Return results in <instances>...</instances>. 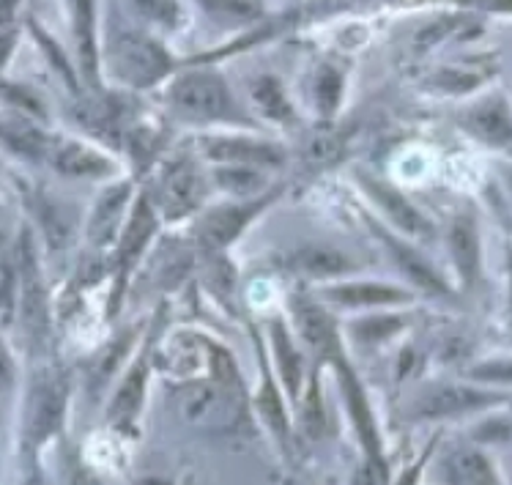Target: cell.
<instances>
[{"mask_svg":"<svg viewBox=\"0 0 512 485\" xmlns=\"http://www.w3.org/2000/svg\"><path fill=\"white\" fill-rule=\"evenodd\" d=\"M178 414L187 425L220 431L239 420V392L222 381H189L178 390Z\"/></svg>","mask_w":512,"mask_h":485,"instance_id":"6da1fadb","label":"cell"},{"mask_svg":"<svg viewBox=\"0 0 512 485\" xmlns=\"http://www.w3.org/2000/svg\"><path fill=\"white\" fill-rule=\"evenodd\" d=\"M110 64L124 83L146 88L157 83L162 74H168L170 58L151 36L124 28L110 39Z\"/></svg>","mask_w":512,"mask_h":485,"instance_id":"7a4b0ae2","label":"cell"},{"mask_svg":"<svg viewBox=\"0 0 512 485\" xmlns=\"http://www.w3.org/2000/svg\"><path fill=\"white\" fill-rule=\"evenodd\" d=\"M170 102L189 121H214L230 110L228 85L214 72H189L170 88Z\"/></svg>","mask_w":512,"mask_h":485,"instance_id":"3957f363","label":"cell"},{"mask_svg":"<svg viewBox=\"0 0 512 485\" xmlns=\"http://www.w3.org/2000/svg\"><path fill=\"white\" fill-rule=\"evenodd\" d=\"M280 195V190L274 195H261V198H252V201L244 203H228V206H217L211 209L198 225V242L203 250L209 253H217L222 247H228L236 236H239L247 225H250L263 209L266 203L274 201Z\"/></svg>","mask_w":512,"mask_h":485,"instance_id":"277c9868","label":"cell"},{"mask_svg":"<svg viewBox=\"0 0 512 485\" xmlns=\"http://www.w3.org/2000/svg\"><path fill=\"white\" fill-rule=\"evenodd\" d=\"M66 379L58 373H42L33 381L31 406H28V439L33 444L47 442L58 433L66 414Z\"/></svg>","mask_w":512,"mask_h":485,"instance_id":"5b68a950","label":"cell"},{"mask_svg":"<svg viewBox=\"0 0 512 485\" xmlns=\"http://www.w3.org/2000/svg\"><path fill=\"white\" fill-rule=\"evenodd\" d=\"M359 184L362 190L370 195V201L376 203L378 209L387 214V220L403 231L406 236H414V239H428L433 233V222L422 214V211L408 201L406 195L400 190H395L392 184L381 179H373V176H359Z\"/></svg>","mask_w":512,"mask_h":485,"instance_id":"8992f818","label":"cell"},{"mask_svg":"<svg viewBox=\"0 0 512 485\" xmlns=\"http://www.w3.org/2000/svg\"><path fill=\"white\" fill-rule=\"evenodd\" d=\"M496 398L499 395L471 390V387L439 384V387L419 395L414 414L422 417V420H444V417H455V414H466L474 412V409H482V406H491Z\"/></svg>","mask_w":512,"mask_h":485,"instance_id":"52a82bcc","label":"cell"},{"mask_svg":"<svg viewBox=\"0 0 512 485\" xmlns=\"http://www.w3.org/2000/svg\"><path fill=\"white\" fill-rule=\"evenodd\" d=\"M203 195V179L192 162H173L159 179V203L168 217H181L198 209Z\"/></svg>","mask_w":512,"mask_h":485,"instance_id":"ba28073f","label":"cell"},{"mask_svg":"<svg viewBox=\"0 0 512 485\" xmlns=\"http://www.w3.org/2000/svg\"><path fill=\"white\" fill-rule=\"evenodd\" d=\"M154 231H157V214H154V206L143 198L135 206V211L129 214V222L124 225L121 239H118V283H115L118 291L126 285V277L137 266L140 253L146 250Z\"/></svg>","mask_w":512,"mask_h":485,"instance_id":"9c48e42d","label":"cell"},{"mask_svg":"<svg viewBox=\"0 0 512 485\" xmlns=\"http://www.w3.org/2000/svg\"><path fill=\"white\" fill-rule=\"evenodd\" d=\"M203 151H206L214 162H220V165H252V168L280 165L285 157L283 148L247 138L203 140Z\"/></svg>","mask_w":512,"mask_h":485,"instance_id":"30bf717a","label":"cell"},{"mask_svg":"<svg viewBox=\"0 0 512 485\" xmlns=\"http://www.w3.org/2000/svg\"><path fill=\"white\" fill-rule=\"evenodd\" d=\"M129 195H132V187L126 181L107 187L99 195V201L91 211V220H88V242L94 247H107V244L115 242L118 228L124 225L121 220H124L126 206H129Z\"/></svg>","mask_w":512,"mask_h":485,"instance_id":"8fae6325","label":"cell"},{"mask_svg":"<svg viewBox=\"0 0 512 485\" xmlns=\"http://www.w3.org/2000/svg\"><path fill=\"white\" fill-rule=\"evenodd\" d=\"M463 127L482 143L496 148H512V116L504 99H485L466 110Z\"/></svg>","mask_w":512,"mask_h":485,"instance_id":"7c38bea8","label":"cell"},{"mask_svg":"<svg viewBox=\"0 0 512 485\" xmlns=\"http://www.w3.org/2000/svg\"><path fill=\"white\" fill-rule=\"evenodd\" d=\"M50 162L66 179H99V176L113 173V162L110 159L102 157L94 148L77 143V140H58V143H53Z\"/></svg>","mask_w":512,"mask_h":485,"instance_id":"4fadbf2b","label":"cell"},{"mask_svg":"<svg viewBox=\"0 0 512 485\" xmlns=\"http://www.w3.org/2000/svg\"><path fill=\"white\" fill-rule=\"evenodd\" d=\"M447 242H450L452 264L458 269L463 285L477 283V277H480V233H477L474 220L466 214H458L450 222Z\"/></svg>","mask_w":512,"mask_h":485,"instance_id":"5bb4252c","label":"cell"},{"mask_svg":"<svg viewBox=\"0 0 512 485\" xmlns=\"http://www.w3.org/2000/svg\"><path fill=\"white\" fill-rule=\"evenodd\" d=\"M296 275L313 277V280H329V277H340L351 269V261L345 258V253L329 247V244L307 242L302 247H296L288 258Z\"/></svg>","mask_w":512,"mask_h":485,"instance_id":"9a60e30c","label":"cell"},{"mask_svg":"<svg viewBox=\"0 0 512 485\" xmlns=\"http://www.w3.org/2000/svg\"><path fill=\"white\" fill-rule=\"evenodd\" d=\"M441 477L447 485H499L491 461L474 447L452 450L441 464Z\"/></svg>","mask_w":512,"mask_h":485,"instance_id":"2e32d148","label":"cell"},{"mask_svg":"<svg viewBox=\"0 0 512 485\" xmlns=\"http://www.w3.org/2000/svg\"><path fill=\"white\" fill-rule=\"evenodd\" d=\"M326 299L345 307H389L411 302V294L387 283H343L329 288Z\"/></svg>","mask_w":512,"mask_h":485,"instance_id":"e0dca14e","label":"cell"},{"mask_svg":"<svg viewBox=\"0 0 512 485\" xmlns=\"http://www.w3.org/2000/svg\"><path fill=\"white\" fill-rule=\"evenodd\" d=\"M384 239H387V247L389 253H392V258L398 261L400 272H403L411 283L417 285V288H425L430 294L447 296V283H444L439 272L430 266V261H425L414 247H408V244H403L400 239H392L387 233H384Z\"/></svg>","mask_w":512,"mask_h":485,"instance_id":"ac0fdd59","label":"cell"},{"mask_svg":"<svg viewBox=\"0 0 512 485\" xmlns=\"http://www.w3.org/2000/svg\"><path fill=\"white\" fill-rule=\"evenodd\" d=\"M296 324H299L302 338L313 348L324 351V354L340 351L335 321H332V316L326 313L324 307L313 305V302H296Z\"/></svg>","mask_w":512,"mask_h":485,"instance_id":"d6986e66","label":"cell"},{"mask_svg":"<svg viewBox=\"0 0 512 485\" xmlns=\"http://www.w3.org/2000/svg\"><path fill=\"white\" fill-rule=\"evenodd\" d=\"M72 6L74 39L80 50V66L88 83H96V39H94V0H69Z\"/></svg>","mask_w":512,"mask_h":485,"instance_id":"ffe728a7","label":"cell"},{"mask_svg":"<svg viewBox=\"0 0 512 485\" xmlns=\"http://www.w3.org/2000/svg\"><path fill=\"white\" fill-rule=\"evenodd\" d=\"M148 379V362H137L135 368L126 373V379L121 381V387L115 392L113 403H110V420L113 422H129L143 403V390H146Z\"/></svg>","mask_w":512,"mask_h":485,"instance_id":"44dd1931","label":"cell"},{"mask_svg":"<svg viewBox=\"0 0 512 485\" xmlns=\"http://www.w3.org/2000/svg\"><path fill=\"white\" fill-rule=\"evenodd\" d=\"M340 373H343V390L345 398H348V406H351V414H354L356 420V431L362 436V442H365V450L378 461V436H376V422L370 417V409H367L365 401V392L362 387L356 384L354 373L345 368L343 362H340Z\"/></svg>","mask_w":512,"mask_h":485,"instance_id":"7402d4cb","label":"cell"},{"mask_svg":"<svg viewBox=\"0 0 512 485\" xmlns=\"http://www.w3.org/2000/svg\"><path fill=\"white\" fill-rule=\"evenodd\" d=\"M214 181L222 190L236 195V198H244V201L261 198L263 190H266L261 168H252V165H220L214 170Z\"/></svg>","mask_w":512,"mask_h":485,"instance_id":"603a6c76","label":"cell"},{"mask_svg":"<svg viewBox=\"0 0 512 485\" xmlns=\"http://www.w3.org/2000/svg\"><path fill=\"white\" fill-rule=\"evenodd\" d=\"M252 99H255V105L261 110L263 116L272 118V121H288L293 116L291 102H288V96H285L283 85L277 83L274 77L269 74H263L258 80H252Z\"/></svg>","mask_w":512,"mask_h":485,"instance_id":"cb8c5ba5","label":"cell"},{"mask_svg":"<svg viewBox=\"0 0 512 485\" xmlns=\"http://www.w3.org/2000/svg\"><path fill=\"white\" fill-rule=\"evenodd\" d=\"M3 140L20 157L36 159L42 157L44 151L50 148V143H47V138H44L39 129L31 127L28 121H17V118H11V121L3 124Z\"/></svg>","mask_w":512,"mask_h":485,"instance_id":"d4e9b609","label":"cell"},{"mask_svg":"<svg viewBox=\"0 0 512 485\" xmlns=\"http://www.w3.org/2000/svg\"><path fill=\"white\" fill-rule=\"evenodd\" d=\"M272 340H274V354H277V362H280V373H283L285 387L291 392L299 390V381H302V359L293 348V340L288 338V332L280 321L272 324Z\"/></svg>","mask_w":512,"mask_h":485,"instance_id":"484cf974","label":"cell"},{"mask_svg":"<svg viewBox=\"0 0 512 485\" xmlns=\"http://www.w3.org/2000/svg\"><path fill=\"white\" fill-rule=\"evenodd\" d=\"M206 283H209L211 294L220 299L222 305H233V296H236V269L230 261L214 255L209 264H206Z\"/></svg>","mask_w":512,"mask_h":485,"instance_id":"4316f807","label":"cell"},{"mask_svg":"<svg viewBox=\"0 0 512 485\" xmlns=\"http://www.w3.org/2000/svg\"><path fill=\"white\" fill-rule=\"evenodd\" d=\"M39 222L47 233V242L53 244L55 250H63L69 242V220H66L61 206L44 198V203L39 206Z\"/></svg>","mask_w":512,"mask_h":485,"instance_id":"83f0119b","label":"cell"},{"mask_svg":"<svg viewBox=\"0 0 512 485\" xmlns=\"http://www.w3.org/2000/svg\"><path fill=\"white\" fill-rule=\"evenodd\" d=\"M340 91H343V80L335 69L324 66L318 77H315V105L324 116H332L340 105Z\"/></svg>","mask_w":512,"mask_h":485,"instance_id":"f1b7e54d","label":"cell"},{"mask_svg":"<svg viewBox=\"0 0 512 485\" xmlns=\"http://www.w3.org/2000/svg\"><path fill=\"white\" fill-rule=\"evenodd\" d=\"M203 6L228 22H252L261 17V0H203Z\"/></svg>","mask_w":512,"mask_h":485,"instance_id":"f546056e","label":"cell"},{"mask_svg":"<svg viewBox=\"0 0 512 485\" xmlns=\"http://www.w3.org/2000/svg\"><path fill=\"white\" fill-rule=\"evenodd\" d=\"M132 338H135V335H132V329H129V332H124L121 338H115L110 346L102 348V354H99L94 362V373H91L94 381L105 384V381L113 376L115 368H118V362L124 359V354L129 351V346H132Z\"/></svg>","mask_w":512,"mask_h":485,"instance_id":"4dcf8cb0","label":"cell"},{"mask_svg":"<svg viewBox=\"0 0 512 485\" xmlns=\"http://www.w3.org/2000/svg\"><path fill=\"white\" fill-rule=\"evenodd\" d=\"M439 91H450V94H463V91H471L474 85L482 83V74L474 72V69H458V66H450V69H439L436 77L430 80Z\"/></svg>","mask_w":512,"mask_h":485,"instance_id":"1f68e13d","label":"cell"},{"mask_svg":"<svg viewBox=\"0 0 512 485\" xmlns=\"http://www.w3.org/2000/svg\"><path fill=\"white\" fill-rule=\"evenodd\" d=\"M406 327V321L400 316H381V318H365L362 324H356V338L367 340V343H378V340L392 338L395 332Z\"/></svg>","mask_w":512,"mask_h":485,"instance_id":"d6a6232c","label":"cell"},{"mask_svg":"<svg viewBox=\"0 0 512 485\" xmlns=\"http://www.w3.org/2000/svg\"><path fill=\"white\" fill-rule=\"evenodd\" d=\"M343 148V140L335 132H315L307 148H304V157L315 162V165H324L329 159H335Z\"/></svg>","mask_w":512,"mask_h":485,"instance_id":"836d02e7","label":"cell"},{"mask_svg":"<svg viewBox=\"0 0 512 485\" xmlns=\"http://www.w3.org/2000/svg\"><path fill=\"white\" fill-rule=\"evenodd\" d=\"M458 28V17H439V20L428 22L425 28H419L417 36H414V50H430L436 47L441 39H447L452 31Z\"/></svg>","mask_w":512,"mask_h":485,"instance_id":"e575fe53","label":"cell"},{"mask_svg":"<svg viewBox=\"0 0 512 485\" xmlns=\"http://www.w3.org/2000/svg\"><path fill=\"white\" fill-rule=\"evenodd\" d=\"M135 9L146 14L148 20L165 22V25H176L178 20L176 0H135Z\"/></svg>","mask_w":512,"mask_h":485,"instance_id":"d590c367","label":"cell"},{"mask_svg":"<svg viewBox=\"0 0 512 485\" xmlns=\"http://www.w3.org/2000/svg\"><path fill=\"white\" fill-rule=\"evenodd\" d=\"M261 406H263V414H266V422H269L280 436H285V431H288V422H285L283 403H280L277 392H274V387H269V384L263 387Z\"/></svg>","mask_w":512,"mask_h":485,"instance_id":"8d00e7d4","label":"cell"},{"mask_svg":"<svg viewBox=\"0 0 512 485\" xmlns=\"http://www.w3.org/2000/svg\"><path fill=\"white\" fill-rule=\"evenodd\" d=\"M17 285V275H14V266L6 261L3 264V313H6V318L11 316V310H14V288Z\"/></svg>","mask_w":512,"mask_h":485,"instance_id":"74e56055","label":"cell"},{"mask_svg":"<svg viewBox=\"0 0 512 485\" xmlns=\"http://www.w3.org/2000/svg\"><path fill=\"white\" fill-rule=\"evenodd\" d=\"M477 379H491V381H512V362H493V365H482L474 370Z\"/></svg>","mask_w":512,"mask_h":485,"instance_id":"f35d334b","label":"cell"},{"mask_svg":"<svg viewBox=\"0 0 512 485\" xmlns=\"http://www.w3.org/2000/svg\"><path fill=\"white\" fill-rule=\"evenodd\" d=\"M482 6H491V9H502V11H512V0H477Z\"/></svg>","mask_w":512,"mask_h":485,"instance_id":"ab89813d","label":"cell"},{"mask_svg":"<svg viewBox=\"0 0 512 485\" xmlns=\"http://www.w3.org/2000/svg\"><path fill=\"white\" fill-rule=\"evenodd\" d=\"M504 187H507V192H510L512 198V170H504Z\"/></svg>","mask_w":512,"mask_h":485,"instance_id":"60d3db41","label":"cell"}]
</instances>
